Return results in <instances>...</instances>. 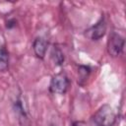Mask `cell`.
<instances>
[{
    "label": "cell",
    "mask_w": 126,
    "mask_h": 126,
    "mask_svg": "<svg viewBox=\"0 0 126 126\" xmlns=\"http://www.w3.org/2000/svg\"><path fill=\"white\" fill-rule=\"evenodd\" d=\"M115 120V114L109 105L100 107L94 116V123L95 126H112Z\"/></svg>",
    "instance_id": "6da1fadb"
},
{
    "label": "cell",
    "mask_w": 126,
    "mask_h": 126,
    "mask_svg": "<svg viewBox=\"0 0 126 126\" xmlns=\"http://www.w3.org/2000/svg\"><path fill=\"white\" fill-rule=\"evenodd\" d=\"M69 88V79L64 73H58L54 75L50 81L49 90L52 94H63Z\"/></svg>",
    "instance_id": "7a4b0ae2"
},
{
    "label": "cell",
    "mask_w": 126,
    "mask_h": 126,
    "mask_svg": "<svg viewBox=\"0 0 126 126\" xmlns=\"http://www.w3.org/2000/svg\"><path fill=\"white\" fill-rule=\"evenodd\" d=\"M124 43H125L124 38L120 34L116 32H112L109 35V38L107 41V51L109 55H111L112 57H116L120 55V53L123 50Z\"/></svg>",
    "instance_id": "3957f363"
},
{
    "label": "cell",
    "mask_w": 126,
    "mask_h": 126,
    "mask_svg": "<svg viewBox=\"0 0 126 126\" xmlns=\"http://www.w3.org/2000/svg\"><path fill=\"white\" fill-rule=\"evenodd\" d=\"M105 32H106V23L104 18H101L94 26H93L87 31L86 35L93 40H98L104 35Z\"/></svg>",
    "instance_id": "277c9868"
},
{
    "label": "cell",
    "mask_w": 126,
    "mask_h": 126,
    "mask_svg": "<svg viewBox=\"0 0 126 126\" xmlns=\"http://www.w3.org/2000/svg\"><path fill=\"white\" fill-rule=\"evenodd\" d=\"M32 48L36 57L39 59H43L47 50V42L42 37H36L32 43Z\"/></svg>",
    "instance_id": "5b68a950"
},
{
    "label": "cell",
    "mask_w": 126,
    "mask_h": 126,
    "mask_svg": "<svg viewBox=\"0 0 126 126\" xmlns=\"http://www.w3.org/2000/svg\"><path fill=\"white\" fill-rule=\"evenodd\" d=\"M9 67V54L5 47L0 46V72H5Z\"/></svg>",
    "instance_id": "8992f818"
},
{
    "label": "cell",
    "mask_w": 126,
    "mask_h": 126,
    "mask_svg": "<svg viewBox=\"0 0 126 126\" xmlns=\"http://www.w3.org/2000/svg\"><path fill=\"white\" fill-rule=\"evenodd\" d=\"M51 54H52V58H53L54 62H56V64L60 65V64L63 63V61H64V56H63L62 51H61L58 47L54 46L53 49H52V53H51Z\"/></svg>",
    "instance_id": "52a82bcc"
},
{
    "label": "cell",
    "mask_w": 126,
    "mask_h": 126,
    "mask_svg": "<svg viewBox=\"0 0 126 126\" xmlns=\"http://www.w3.org/2000/svg\"><path fill=\"white\" fill-rule=\"evenodd\" d=\"M79 81L81 83V81H85L88 76H89V73H90V69L89 67H86V66H80L79 67Z\"/></svg>",
    "instance_id": "ba28073f"
},
{
    "label": "cell",
    "mask_w": 126,
    "mask_h": 126,
    "mask_svg": "<svg viewBox=\"0 0 126 126\" xmlns=\"http://www.w3.org/2000/svg\"><path fill=\"white\" fill-rule=\"evenodd\" d=\"M73 126H78V125L77 124H73Z\"/></svg>",
    "instance_id": "9c48e42d"
}]
</instances>
